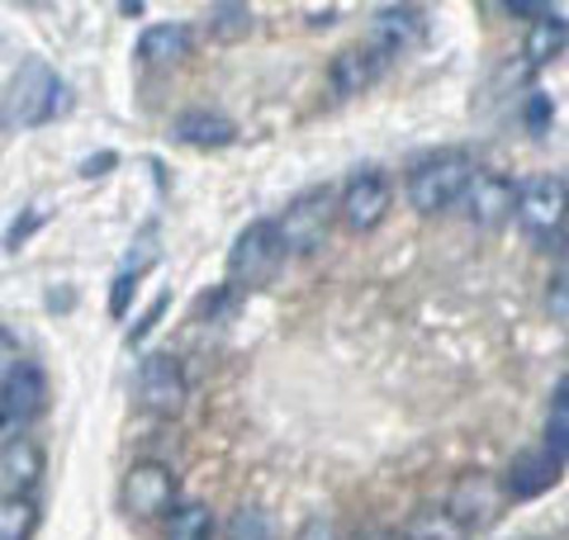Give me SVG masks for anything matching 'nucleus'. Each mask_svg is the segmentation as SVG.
<instances>
[{"label": "nucleus", "instance_id": "1", "mask_svg": "<svg viewBox=\"0 0 569 540\" xmlns=\"http://www.w3.org/2000/svg\"><path fill=\"white\" fill-rule=\"evenodd\" d=\"M67 110H71L67 81L39 58H29L20 71H14L6 100H0V119H6L10 129H39V123H52Z\"/></svg>", "mask_w": 569, "mask_h": 540}, {"label": "nucleus", "instance_id": "2", "mask_svg": "<svg viewBox=\"0 0 569 540\" xmlns=\"http://www.w3.org/2000/svg\"><path fill=\"white\" fill-rule=\"evenodd\" d=\"M475 157L460 152V148H447V152H427L422 161H413V171L403 180V194L408 204L418 213H441L466 200L470 180H475Z\"/></svg>", "mask_w": 569, "mask_h": 540}, {"label": "nucleus", "instance_id": "3", "mask_svg": "<svg viewBox=\"0 0 569 540\" xmlns=\"http://www.w3.org/2000/svg\"><path fill=\"white\" fill-rule=\"evenodd\" d=\"M280 261H284V242H280L276 219H252L233 238V247H228V284H233L238 294L261 290V284L276 280Z\"/></svg>", "mask_w": 569, "mask_h": 540}, {"label": "nucleus", "instance_id": "4", "mask_svg": "<svg viewBox=\"0 0 569 540\" xmlns=\"http://www.w3.org/2000/svg\"><path fill=\"white\" fill-rule=\"evenodd\" d=\"M332 213H337V190L332 186L295 194V200L284 204V213L276 219L284 257H313V251L328 242V232H332Z\"/></svg>", "mask_w": 569, "mask_h": 540}, {"label": "nucleus", "instance_id": "5", "mask_svg": "<svg viewBox=\"0 0 569 540\" xmlns=\"http://www.w3.org/2000/svg\"><path fill=\"white\" fill-rule=\"evenodd\" d=\"M512 219H518L531 238L550 242L569 219V180L546 176V171L518 180V213H512Z\"/></svg>", "mask_w": 569, "mask_h": 540}, {"label": "nucleus", "instance_id": "6", "mask_svg": "<svg viewBox=\"0 0 569 540\" xmlns=\"http://www.w3.org/2000/svg\"><path fill=\"white\" fill-rule=\"evenodd\" d=\"M190 399L186 366L171 351H148L138 366V408L152 418H176Z\"/></svg>", "mask_w": 569, "mask_h": 540}, {"label": "nucleus", "instance_id": "7", "mask_svg": "<svg viewBox=\"0 0 569 540\" xmlns=\"http://www.w3.org/2000/svg\"><path fill=\"white\" fill-rule=\"evenodd\" d=\"M48 412V374L39 366H24L0 384V441L29 437V427Z\"/></svg>", "mask_w": 569, "mask_h": 540}, {"label": "nucleus", "instance_id": "8", "mask_svg": "<svg viewBox=\"0 0 569 540\" xmlns=\"http://www.w3.org/2000/svg\"><path fill=\"white\" fill-rule=\"evenodd\" d=\"M503 502H508V489L503 479H493L485 470H470L456 479V489L447 493V512L460 521L466 531H489L498 517H503Z\"/></svg>", "mask_w": 569, "mask_h": 540}, {"label": "nucleus", "instance_id": "9", "mask_svg": "<svg viewBox=\"0 0 569 540\" xmlns=\"http://www.w3.org/2000/svg\"><path fill=\"white\" fill-rule=\"evenodd\" d=\"M389 204H395V186L380 171H356L342 190H337V213L351 232H376L389 219Z\"/></svg>", "mask_w": 569, "mask_h": 540}, {"label": "nucleus", "instance_id": "10", "mask_svg": "<svg viewBox=\"0 0 569 540\" xmlns=\"http://www.w3.org/2000/svg\"><path fill=\"white\" fill-rule=\"evenodd\" d=\"M176 493H181V483L167 464L157 460H138L129 474H123V489H119V502L129 517H162L176 508Z\"/></svg>", "mask_w": 569, "mask_h": 540}, {"label": "nucleus", "instance_id": "11", "mask_svg": "<svg viewBox=\"0 0 569 540\" xmlns=\"http://www.w3.org/2000/svg\"><path fill=\"white\" fill-rule=\"evenodd\" d=\"M565 464H569V460H560L546 441H541V446H527V450H518V456H512L508 474H503V489H508L512 502L541 498L546 489H556V483H560Z\"/></svg>", "mask_w": 569, "mask_h": 540}, {"label": "nucleus", "instance_id": "12", "mask_svg": "<svg viewBox=\"0 0 569 540\" xmlns=\"http://www.w3.org/2000/svg\"><path fill=\"white\" fill-rule=\"evenodd\" d=\"M385 67H389V52L376 48V43H351L342 48L337 58L328 62V86H332V96H361V90H370L380 77H385Z\"/></svg>", "mask_w": 569, "mask_h": 540}, {"label": "nucleus", "instance_id": "13", "mask_svg": "<svg viewBox=\"0 0 569 540\" xmlns=\"http://www.w3.org/2000/svg\"><path fill=\"white\" fill-rule=\"evenodd\" d=\"M460 204H466L470 223L498 228V223H508L512 213H518V186H512L508 176H498V171H479Z\"/></svg>", "mask_w": 569, "mask_h": 540}, {"label": "nucleus", "instance_id": "14", "mask_svg": "<svg viewBox=\"0 0 569 540\" xmlns=\"http://www.w3.org/2000/svg\"><path fill=\"white\" fill-rule=\"evenodd\" d=\"M171 138L186 142V148H200V152H219V148H233L238 142V123L228 114H213V110H186V114H176Z\"/></svg>", "mask_w": 569, "mask_h": 540}, {"label": "nucleus", "instance_id": "15", "mask_svg": "<svg viewBox=\"0 0 569 540\" xmlns=\"http://www.w3.org/2000/svg\"><path fill=\"white\" fill-rule=\"evenodd\" d=\"M370 29H376V48H385L389 58L403 48H413L422 39V29H427V10L422 6H380L376 10V20H370Z\"/></svg>", "mask_w": 569, "mask_h": 540}, {"label": "nucleus", "instance_id": "16", "mask_svg": "<svg viewBox=\"0 0 569 540\" xmlns=\"http://www.w3.org/2000/svg\"><path fill=\"white\" fill-rule=\"evenodd\" d=\"M190 48H194V29L181 24V20H167V24H148L142 29V39H138V62L142 67H171V62H181L190 58Z\"/></svg>", "mask_w": 569, "mask_h": 540}, {"label": "nucleus", "instance_id": "17", "mask_svg": "<svg viewBox=\"0 0 569 540\" xmlns=\"http://www.w3.org/2000/svg\"><path fill=\"white\" fill-rule=\"evenodd\" d=\"M0 479L10 483V493H29L43 479V446L33 437L0 441Z\"/></svg>", "mask_w": 569, "mask_h": 540}, {"label": "nucleus", "instance_id": "18", "mask_svg": "<svg viewBox=\"0 0 569 540\" xmlns=\"http://www.w3.org/2000/svg\"><path fill=\"white\" fill-rule=\"evenodd\" d=\"M565 48H569V20H565L560 10L531 24L527 43H522V52H527V67H550L556 58H565Z\"/></svg>", "mask_w": 569, "mask_h": 540}, {"label": "nucleus", "instance_id": "19", "mask_svg": "<svg viewBox=\"0 0 569 540\" xmlns=\"http://www.w3.org/2000/svg\"><path fill=\"white\" fill-rule=\"evenodd\" d=\"M39 531V502L29 493H0V540H33Z\"/></svg>", "mask_w": 569, "mask_h": 540}, {"label": "nucleus", "instance_id": "20", "mask_svg": "<svg viewBox=\"0 0 569 540\" xmlns=\"http://www.w3.org/2000/svg\"><path fill=\"white\" fill-rule=\"evenodd\" d=\"M403 536H408V540H466L470 531L447 512V502H437V508H422V512L408 517Z\"/></svg>", "mask_w": 569, "mask_h": 540}, {"label": "nucleus", "instance_id": "21", "mask_svg": "<svg viewBox=\"0 0 569 540\" xmlns=\"http://www.w3.org/2000/svg\"><path fill=\"white\" fill-rule=\"evenodd\" d=\"M560 460H569V370L560 374L556 393H550V412H546V437H541Z\"/></svg>", "mask_w": 569, "mask_h": 540}, {"label": "nucleus", "instance_id": "22", "mask_svg": "<svg viewBox=\"0 0 569 540\" xmlns=\"http://www.w3.org/2000/svg\"><path fill=\"white\" fill-rule=\"evenodd\" d=\"M167 540H213V512L204 502H181L167 517Z\"/></svg>", "mask_w": 569, "mask_h": 540}, {"label": "nucleus", "instance_id": "23", "mask_svg": "<svg viewBox=\"0 0 569 540\" xmlns=\"http://www.w3.org/2000/svg\"><path fill=\"white\" fill-rule=\"evenodd\" d=\"M247 29H252V6H242V0H219V6H209L213 39H242Z\"/></svg>", "mask_w": 569, "mask_h": 540}, {"label": "nucleus", "instance_id": "24", "mask_svg": "<svg viewBox=\"0 0 569 540\" xmlns=\"http://www.w3.org/2000/svg\"><path fill=\"white\" fill-rule=\"evenodd\" d=\"M271 536H276L271 512L257 508V502L238 508L233 517H228V527H223V540H271Z\"/></svg>", "mask_w": 569, "mask_h": 540}, {"label": "nucleus", "instance_id": "25", "mask_svg": "<svg viewBox=\"0 0 569 540\" xmlns=\"http://www.w3.org/2000/svg\"><path fill=\"white\" fill-rule=\"evenodd\" d=\"M171 309V290H162V294H157L152 303H148V309H142V318L133 322V328H129V337H123V341H129V347H142V341H148V332L157 328V322H162V313Z\"/></svg>", "mask_w": 569, "mask_h": 540}, {"label": "nucleus", "instance_id": "26", "mask_svg": "<svg viewBox=\"0 0 569 540\" xmlns=\"http://www.w3.org/2000/svg\"><path fill=\"white\" fill-rule=\"evenodd\" d=\"M138 284H142V276H133V270H123V266H119V276H114V284H110V318H123V313H129V299H133Z\"/></svg>", "mask_w": 569, "mask_h": 540}, {"label": "nucleus", "instance_id": "27", "mask_svg": "<svg viewBox=\"0 0 569 540\" xmlns=\"http://www.w3.org/2000/svg\"><path fill=\"white\" fill-rule=\"evenodd\" d=\"M43 219H48L43 209H24V219H14V223H10V232H6V251H20V247L29 242V232L39 228Z\"/></svg>", "mask_w": 569, "mask_h": 540}, {"label": "nucleus", "instance_id": "28", "mask_svg": "<svg viewBox=\"0 0 569 540\" xmlns=\"http://www.w3.org/2000/svg\"><path fill=\"white\" fill-rule=\"evenodd\" d=\"M20 366H24V360H20V341H14L6 328H0V384H6Z\"/></svg>", "mask_w": 569, "mask_h": 540}, {"label": "nucleus", "instance_id": "29", "mask_svg": "<svg viewBox=\"0 0 569 540\" xmlns=\"http://www.w3.org/2000/svg\"><path fill=\"white\" fill-rule=\"evenodd\" d=\"M546 303H550V318L569 322V270H565V276L550 280V294H546Z\"/></svg>", "mask_w": 569, "mask_h": 540}, {"label": "nucleus", "instance_id": "30", "mask_svg": "<svg viewBox=\"0 0 569 540\" xmlns=\"http://www.w3.org/2000/svg\"><path fill=\"white\" fill-rule=\"evenodd\" d=\"M114 167H119V152H91L77 171H81V180H100V176H110Z\"/></svg>", "mask_w": 569, "mask_h": 540}, {"label": "nucleus", "instance_id": "31", "mask_svg": "<svg viewBox=\"0 0 569 540\" xmlns=\"http://www.w3.org/2000/svg\"><path fill=\"white\" fill-rule=\"evenodd\" d=\"M498 10H508V14H522V20H546V14H556V6H546V0H512V6H498Z\"/></svg>", "mask_w": 569, "mask_h": 540}, {"label": "nucleus", "instance_id": "32", "mask_svg": "<svg viewBox=\"0 0 569 540\" xmlns=\"http://www.w3.org/2000/svg\"><path fill=\"white\" fill-rule=\"evenodd\" d=\"M550 119H556V104H550L546 96H531V100H527V123H531V129L541 133Z\"/></svg>", "mask_w": 569, "mask_h": 540}, {"label": "nucleus", "instance_id": "33", "mask_svg": "<svg viewBox=\"0 0 569 540\" xmlns=\"http://www.w3.org/2000/svg\"><path fill=\"white\" fill-rule=\"evenodd\" d=\"M295 540H337V527H332L328 517H309L305 527L295 531Z\"/></svg>", "mask_w": 569, "mask_h": 540}, {"label": "nucleus", "instance_id": "34", "mask_svg": "<svg viewBox=\"0 0 569 540\" xmlns=\"http://www.w3.org/2000/svg\"><path fill=\"white\" fill-rule=\"evenodd\" d=\"M337 20V10L328 6V10H309V24H332Z\"/></svg>", "mask_w": 569, "mask_h": 540}, {"label": "nucleus", "instance_id": "35", "mask_svg": "<svg viewBox=\"0 0 569 540\" xmlns=\"http://www.w3.org/2000/svg\"><path fill=\"white\" fill-rule=\"evenodd\" d=\"M522 540H537V536H522Z\"/></svg>", "mask_w": 569, "mask_h": 540}]
</instances>
